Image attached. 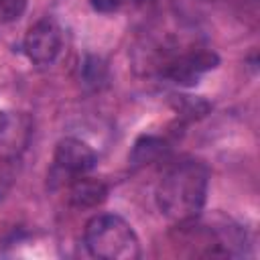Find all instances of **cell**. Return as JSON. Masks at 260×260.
Segmentation results:
<instances>
[{
    "label": "cell",
    "mask_w": 260,
    "mask_h": 260,
    "mask_svg": "<svg viewBox=\"0 0 260 260\" xmlns=\"http://www.w3.org/2000/svg\"><path fill=\"white\" fill-rule=\"evenodd\" d=\"M209 189V169L199 158L171 162L156 185L154 199L160 213L177 223L199 219Z\"/></svg>",
    "instance_id": "obj_1"
},
{
    "label": "cell",
    "mask_w": 260,
    "mask_h": 260,
    "mask_svg": "<svg viewBox=\"0 0 260 260\" xmlns=\"http://www.w3.org/2000/svg\"><path fill=\"white\" fill-rule=\"evenodd\" d=\"M219 57L215 51L197 43H165L152 55V69L171 83L191 87L207 71L215 69Z\"/></svg>",
    "instance_id": "obj_2"
},
{
    "label": "cell",
    "mask_w": 260,
    "mask_h": 260,
    "mask_svg": "<svg viewBox=\"0 0 260 260\" xmlns=\"http://www.w3.org/2000/svg\"><path fill=\"white\" fill-rule=\"evenodd\" d=\"M85 248L95 258L136 260L140 258V242L132 225L116 213H100L91 217L83 234Z\"/></svg>",
    "instance_id": "obj_3"
},
{
    "label": "cell",
    "mask_w": 260,
    "mask_h": 260,
    "mask_svg": "<svg viewBox=\"0 0 260 260\" xmlns=\"http://www.w3.org/2000/svg\"><path fill=\"white\" fill-rule=\"evenodd\" d=\"M98 162L95 150L73 136L61 138L53 152V167L49 173L51 185H69L73 179L87 175Z\"/></svg>",
    "instance_id": "obj_4"
},
{
    "label": "cell",
    "mask_w": 260,
    "mask_h": 260,
    "mask_svg": "<svg viewBox=\"0 0 260 260\" xmlns=\"http://www.w3.org/2000/svg\"><path fill=\"white\" fill-rule=\"evenodd\" d=\"M30 124L26 118H12L8 120L6 128L0 132V199L10 191L14 179L20 169L22 152L28 144Z\"/></svg>",
    "instance_id": "obj_5"
},
{
    "label": "cell",
    "mask_w": 260,
    "mask_h": 260,
    "mask_svg": "<svg viewBox=\"0 0 260 260\" xmlns=\"http://www.w3.org/2000/svg\"><path fill=\"white\" fill-rule=\"evenodd\" d=\"M22 51L35 65H51L61 51V28L55 20H37L24 35Z\"/></svg>",
    "instance_id": "obj_6"
},
{
    "label": "cell",
    "mask_w": 260,
    "mask_h": 260,
    "mask_svg": "<svg viewBox=\"0 0 260 260\" xmlns=\"http://www.w3.org/2000/svg\"><path fill=\"white\" fill-rule=\"evenodd\" d=\"M69 203L77 209H91L98 207L106 197H108V187L106 183L89 177H77L69 185Z\"/></svg>",
    "instance_id": "obj_7"
},
{
    "label": "cell",
    "mask_w": 260,
    "mask_h": 260,
    "mask_svg": "<svg viewBox=\"0 0 260 260\" xmlns=\"http://www.w3.org/2000/svg\"><path fill=\"white\" fill-rule=\"evenodd\" d=\"M169 154V146L162 138L156 136H140L130 152V165L132 167H146L158 158H165Z\"/></svg>",
    "instance_id": "obj_8"
},
{
    "label": "cell",
    "mask_w": 260,
    "mask_h": 260,
    "mask_svg": "<svg viewBox=\"0 0 260 260\" xmlns=\"http://www.w3.org/2000/svg\"><path fill=\"white\" fill-rule=\"evenodd\" d=\"M81 79L87 87L91 89H100L106 81H108V67L106 63L95 57V55H87L83 59V65H81Z\"/></svg>",
    "instance_id": "obj_9"
},
{
    "label": "cell",
    "mask_w": 260,
    "mask_h": 260,
    "mask_svg": "<svg viewBox=\"0 0 260 260\" xmlns=\"http://www.w3.org/2000/svg\"><path fill=\"white\" fill-rule=\"evenodd\" d=\"M175 108L181 116L187 118H195V116H203L209 110V104L199 100V98H191V95H177L175 100Z\"/></svg>",
    "instance_id": "obj_10"
},
{
    "label": "cell",
    "mask_w": 260,
    "mask_h": 260,
    "mask_svg": "<svg viewBox=\"0 0 260 260\" xmlns=\"http://www.w3.org/2000/svg\"><path fill=\"white\" fill-rule=\"evenodd\" d=\"M28 6V0H0V22H16Z\"/></svg>",
    "instance_id": "obj_11"
},
{
    "label": "cell",
    "mask_w": 260,
    "mask_h": 260,
    "mask_svg": "<svg viewBox=\"0 0 260 260\" xmlns=\"http://www.w3.org/2000/svg\"><path fill=\"white\" fill-rule=\"evenodd\" d=\"M87 2L100 14H112V12H116L124 4L122 0H87Z\"/></svg>",
    "instance_id": "obj_12"
},
{
    "label": "cell",
    "mask_w": 260,
    "mask_h": 260,
    "mask_svg": "<svg viewBox=\"0 0 260 260\" xmlns=\"http://www.w3.org/2000/svg\"><path fill=\"white\" fill-rule=\"evenodd\" d=\"M122 2H130V4H134V6H140V4H146V2H150V0H122Z\"/></svg>",
    "instance_id": "obj_13"
},
{
    "label": "cell",
    "mask_w": 260,
    "mask_h": 260,
    "mask_svg": "<svg viewBox=\"0 0 260 260\" xmlns=\"http://www.w3.org/2000/svg\"><path fill=\"white\" fill-rule=\"evenodd\" d=\"M207 2H219V0H207ZM225 2H228V0H225Z\"/></svg>",
    "instance_id": "obj_14"
}]
</instances>
